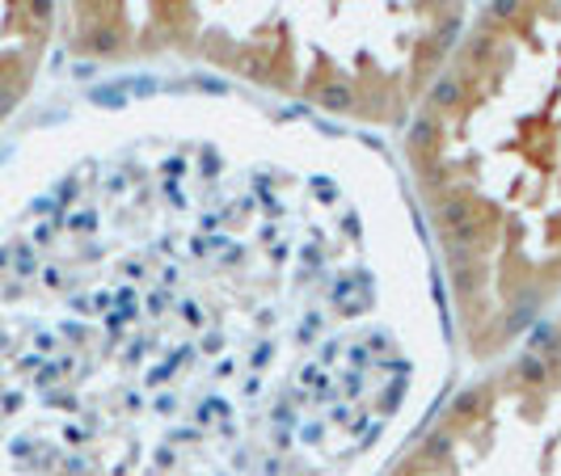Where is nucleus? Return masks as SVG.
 Here are the masks:
<instances>
[{
    "mask_svg": "<svg viewBox=\"0 0 561 476\" xmlns=\"http://www.w3.org/2000/svg\"><path fill=\"white\" fill-rule=\"evenodd\" d=\"M456 363L367 131L161 81L0 202V476H376Z\"/></svg>",
    "mask_w": 561,
    "mask_h": 476,
    "instance_id": "1",
    "label": "nucleus"
},
{
    "mask_svg": "<svg viewBox=\"0 0 561 476\" xmlns=\"http://www.w3.org/2000/svg\"><path fill=\"white\" fill-rule=\"evenodd\" d=\"M456 355L490 363L561 309V0H485L401 127Z\"/></svg>",
    "mask_w": 561,
    "mask_h": 476,
    "instance_id": "2",
    "label": "nucleus"
},
{
    "mask_svg": "<svg viewBox=\"0 0 561 476\" xmlns=\"http://www.w3.org/2000/svg\"><path fill=\"white\" fill-rule=\"evenodd\" d=\"M469 18V0H59V43L93 72L220 81L351 131H401Z\"/></svg>",
    "mask_w": 561,
    "mask_h": 476,
    "instance_id": "3",
    "label": "nucleus"
},
{
    "mask_svg": "<svg viewBox=\"0 0 561 476\" xmlns=\"http://www.w3.org/2000/svg\"><path fill=\"white\" fill-rule=\"evenodd\" d=\"M376 476H561V309L448 388Z\"/></svg>",
    "mask_w": 561,
    "mask_h": 476,
    "instance_id": "4",
    "label": "nucleus"
},
{
    "mask_svg": "<svg viewBox=\"0 0 561 476\" xmlns=\"http://www.w3.org/2000/svg\"><path fill=\"white\" fill-rule=\"evenodd\" d=\"M59 38V0H0V131L22 114Z\"/></svg>",
    "mask_w": 561,
    "mask_h": 476,
    "instance_id": "5",
    "label": "nucleus"
}]
</instances>
